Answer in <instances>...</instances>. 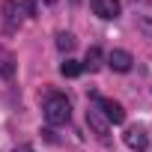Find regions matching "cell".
<instances>
[{
	"label": "cell",
	"mask_w": 152,
	"mask_h": 152,
	"mask_svg": "<svg viewBox=\"0 0 152 152\" xmlns=\"http://www.w3.org/2000/svg\"><path fill=\"white\" fill-rule=\"evenodd\" d=\"M42 110H45L48 125H66L72 119V104H69L66 96H48V102H45Z\"/></svg>",
	"instance_id": "6da1fadb"
},
{
	"label": "cell",
	"mask_w": 152,
	"mask_h": 152,
	"mask_svg": "<svg viewBox=\"0 0 152 152\" xmlns=\"http://www.w3.org/2000/svg\"><path fill=\"white\" fill-rule=\"evenodd\" d=\"M87 125H90V131H93L102 143H107V140H110V122L102 116V110H99V107H90V110H87Z\"/></svg>",
	"instance_id": "7a4b0ae2"
},
{
	"label": "cell",
	"mask_w": 152,
	"mask_h": 152,
	"mask_svg": "<svg viewBox=\"0 0 152 152\" xmlns=\"http://www.w3.org/2000/svg\"><path fill=\"white\" fill-rule=\"evenodd\" d=\"M96 104H99L102 116H104L110 125H122V122H125V110H122L119 102H113V99H99V96H96Z\"/></svg>",
	"instance_id": "3957f363"
},
{
	"label": "cell",
	"mask_w": 152,
	"mask_h": 152,
	"mask_svg": "<svg viewBox=\"0 0 152 152\" xmlns=\"http://www.w3.org/2000/svg\"><path fill=\"white\" fill-rule=\"evenodd\" d=\"M122 140H125V146L134 149V152H146V149H149V134H146V128H140V125L125 128Z\"/></svg>",
	"instance_id": "277c9868"
},
{
	"label": "cell",
	"mask_w": 152,
	"mask_h": 152,
	"mask_svg": "<svg viewBox=\"0 0 152 152\" xmlns=\"http://www.w3.org/2000/svg\"><path fill=\"white\" fill-rule=\"evenodd\" d=\"M107 66H110L113 72H131L134 57H131L128 51H122V48H113V51L107 54Z\"/></svg>",
	"instance_id": "5b68a950"
},
{
	"label": "cell",
	"mask_w": 152,
	"mask_h": 152,
	"mask_svg": "<svg viewBox=\"0 0 152 152\" xmlns=\"http://www.w3.org/2000/svg\"><path fill=\"white\" fill-rule=\"evenodd\" d=\"M90 6H93V12H96L99 18H104V21L119 18V0H90Z\"/></svg>",
	"instance_id": "8992f818"
},
{
	"label": "cell",
	"mask_w": 152,
	"mask_h": 152,
	"mask_svg": "<svg viewBox=\"0 0 152 152\" xmlns=\"http://www.w3.org/2000/svg\"><path fill=\"white\" fill-rule=\"evenodd\" d=\"M3 21H6L9 33L18 30V24H21V6L15 3V0H6V3H3Z\"/></svg>",
	"instance_id": "52a82bcc"
},
{
	"label": "cell",
	"mask_w": 152,
	"mask_h": 152,
	"mask_svg": "<svg viewBox=\"0 0 152 152\" xmlns=\"http://www.w3.org/2000/svg\"><path fill=\"white\" fill-rule=\"evenodd\" d=\"M81 66L90 69V72H99V69H102V51H99V48H90V51H87V60H84Z\"/></svg>",
	"instance_id": "ba28073f"
},
{
	"label": "cell",
	"mask_w": 152,
	"mask_h": 152,
	"mask_svg": "<svg viewBox=\"0 0 152 152\" xmlns=\"http://www.w3.org/2000/svg\"><path fill=\"white\" fill-rule=\"evenodd\" d=\"M81 72H84V66H81V63H75V60L60 63V75H66V78H78Z\"/></svg>",
	"instance_id": "9c48e42d"
},
{
	"label": "cell",
	"mask_w": 152,
	"mask_h": 152,
	"mask_svg": "<svg viewBox=\"0 0 152 152\" xmlns=\"http://www.w3.org/2000/svg\"><path fill=\"white\" fill-rule=\"evenodd\" d=\"M57 48H60V51H72V48H75V36L60 30V33H57Z\"/></svg>",
	"instance_id": "30bf717a"
},
{
	"label": "cell",
	"mask_w": 152,
	"mask_h": 152,
	"mask_svg": "<svg viewBox=\"0 0 152 152\" xmlns=\"http://www.w3.org/2000/svg\"><path fill=\"white\" fill-rule=\"evenodd\" d=\"M137 30L146 39H152V15H137Z\"/></svg>",
	"instance_id": "8fae6325"
},
{
	"label": "cell",
	"mask_w": 152,
	"mask_h": 152,
	"mask_svg": "<svg viewBox=\"0 0 152 152\" xmlns=\"http://www.w3.org/2000/svg\"><path fill=\"white\" fill-rule=\"evenodd\" d=\"M18 6H21V9H24V12H27L30 18L36 15V3H33V0H21V3H18Z\"/></svg>",
	"instance_id": "7c38bea8"
},
{
	"label": "cell",
	"mask_w": 152,
	"mask_h": 152,
	"mask_svg": "<svg viewBox=\"0 0 152 152\" xmlns=\"http://www.w3.org/2000/svg\"><path fill=\"white\" fill-rule=\"evenodd\" d=\"M0 72H3L6 78H9V75H12V60H3V66H0Z\"/></svg>",
	"instance_id": "4fadbf2b"
},
{
	"label": "cell",
	"mask_w": 152,
	"mask_h": 152,
	"mask_svg": "<svg viewBox=\"0 0 152 152\" xmlns=\"http://www.w3.org/2000/svg\"><path fill=\"white\" fill-rule=\"evenodd\" d=\"M18 152H33V149H27V146H21V149H18Z\"/></svg>",
	"instance_id": "5bb4252c"
},
{
	"label": "cell",
	"mask_w": 152,
	"mask_h": 152,
	"mask_svg": "<svg viewBox=\"0 0 152 152\" xmlns=\"http://www.w3.org/2000/svg\"><path fill=\"white\" fill-rule=\"evenodd\" d=\"M45 3H57V0H45Z\"/></svg>",
	"instance_id": "9a60e30c"
}]
</instances>
